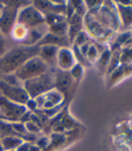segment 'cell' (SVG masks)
Instances as JSON below:
<instances>
[{
  "label": "cell",
  "instance_id": "cell-7",
  "mask_svg": "<svg viewBox=\"0 0 132 151\" xmlns=\"http://www.w3.org/2000/svg\"><path fill=\"white\" fill-rule=\"evenodd\" d=\"M25 113V109L22 104L13 103L5 97H0V114L6 119L15 121L20 119Z\"/></svg>",
  "mask_w": 132,
  "mask_h": 151
},
{
  "label": "cell",
  "instance_id": "cell-4",
  "mask_svg": "<svg viewBox=\"0 0 132 151\" xmlns=\"http://www.w3.org/2000/svg\"><path fill=\"white\" fill-rule=\"evenodd\" d=\"M3 4H4V8L1 11V15H0V32L3 34H7L14 24L18 7L20 6H26L24 5H27V4L30 5L31 3L9 1V2H5Z\"/></svg>",
  "mask_w": 132,
  "mask_h": 151
},
{
  "label": "cell",
  "instance_id": "cell-5",
  "mask_svg": "<svg viewBox=\"0 0 132 151\" xmlns=\"http://www.w3.org/2000/svg\"><path fill=\"white\" fill-rule=\"evenodd\" d=\"M17 22L23 26L34 28L41 26L46 21L45 16L33 6H26L18 14Z\"/></svg>",
  "mask_w": 132,
  "mask_h": 151
},
{
  "label": "cell",
  "instance_id": "cell-14",
  "mask_svg": "<svg viewBox=\"0 0 132 151\" xmlns=\"http://www.w3.org/2000/svg\"><path fill=\"white\" fill-rule=\"evenodd\" d=\"M4 8V4L2 2H0V12H1Z\"/></svg>",
  "mask_w": 132,
  "mask_h": 151
},
{
  "label": "cell",
  "instance_id": "cell-1",
  "mask_svg": "<svg viewBox=\"0 0 132 151\" xmlns=\"http://www.w3.org/2000/svg\"><path fill=\"white\" fill-rule=\"evenodd\" d=\"M39 46L18 47L6 51L0 59V71L6 74L16 71L30 59L39 55Z\"/></svg>",
  "mask_w": 132,
  "mask_h": 151
},
{
  "label": "cell",
  "instance_id": "cell-2",
  "mask_svg": "<svg viewBox=\"0 0 132 151\" xmlns=\"http://www.w3.org/2000/svg\"><path fill=\"white\" fill-rule=\"evenodd\" d=\"M48 67L39 56H35L15 71L14 76L19 80L27 81L47 73Z\"/></svg>",
  "mask_w": 132,
  "mask_h": 151
},
{
  "label": "cell",
  "instance_id": "cell-6",
  "mask_svg": "<svg viewBox=\"0 0 132 151\" xmlns=\"http://www.w3.org/2000/svg\"><path fill=\"white\" fill-rule=\"evenodd\" d=\"M0 93H2L3 97L6 99L18 104H25L30 100L28 93L24 88L20 86L10 85L4 80L0 81Z\"/></svg>",
  "mask_w": 132,
  "mask_h": 151
},
{
  "label": "cell",
  "instance_id": "cell-11",
  "mask_svg": "<svg viewBox=\"0 0 132 151\" xmlns=\"http://www.w3.org/2000/svg\"><path fill=\"white\" fill-rule=\"evenodd\" d=\"M6 42L4 34L0 32V59L6 53Z\"/></svg>",
  "mask_w": 132,
  "mask_h": 151
},
{
  "label": "cell",
  "instance_id": "cell-10",
  "mask_svg": "<svg viewBox=\"0 0 132 151\" xmlns=\"http://www.w3.org/2000/svg\"><path fill=\"white\" fill-rule=\"evenodd\" d=\"M22 143V140L18 138H14L12 136L10 137H6L3 139L2 140V145L4 146L5 148L8 149V148H14L18 146H20Z\"/></svg>",
  "mask_w": 132,
  "mask_h": 151
},
{
  "label": "cell",
  "instance_id": "cell-9",
  "mask_svg": "<svg viewBox=\"0 0 132 151\" xmlns=\"http://www.w3.org/2000/svg\"><path fill=\"white\" fill-rule=\"evenodd\" d=\"M71 76L66 72H61L55 79V85L58 86L60 90L67 89L71 85Z\"/></svg>",
  "mask_w": 132,
  "mask_h": 151
},
{
  "label": "cell",
  "instance_id": "cell-8",
  "mask_svg": "<svg viewBox=\"0 0 132 151\" xmlns=\"http://www.w3.org/2000/svg\"><path fill=\"white\" fill-rule=\"evenodd\" d=\"M59 48L53 45H44L40 47L39 57L48 65L54 66L58 61Z\"/></svg>",
  "mask_w": 132,
  "mask_h": 151
},
{
  "label": "cell",
  "instance_id": "cell-12",
  "mask_svg": "<svg viewBox=\"0 0 132 151\" xmlns=\"http://www.w3.org/2000/svg\"><path fill=\"white\" fill-rule=\"evenodd\" d=\"M26 127L27 129H29V131H32V132H38L39 131V128H38L34 123L32 122H29L26 124Z\"/></svg>",
  "mask_w": 132,
  "mask_h": 151
},
{
  "label": "cell",
  "instance_id": "cell-3",
  "mask_svg": "<svg viewBox=\"0 0 132 151\" xmlns=\"http://www.w3.org/2000/svg\"><path fill=\"white\" fill-rule=\"evenodd\" d=\"M55 86V79L48 73L40 77L27 80L24 82V90L28 93L29 97H36L50 90Z\"/></svg>",
  "mask_w": 132,
  "mask_h": 151
},
{
  "label": "cell",
  "instance_id": "cell-16",
  "mask_svg": "<svg viewBox=\"0 0 132 151\" xmlns=\"http://www.w3.org/2000/svg\"><path fill=\"white\" fill-rule=\"evenodd\" d=\"M0 138H1V137H0Z\"/></svg>",
  "mask_w": 132,
  "mask_h": 151
},
{
  "label": "cell",
  "instance_id": "cell-13",
  "mask_svg": "<svg viewBox=\"0 0 132 151\" xmlns=\"http://www.w3.org/2000/svg\"><path fill=\"white\" fill-rule=\"evenodd\" d=\"M30 151H39V149H38L37 147H32L30 148Z\"/></svg>",
  "mask_w": 132,
  "mask_h": 151
},
{
  "label": "cell",
  "instance_id": "cell-15",
  "mask_svg": "<svg viewBox=\"0 0 132 151\" xmlns=\"http://www.w3.org/2000/svg\"><path fill=\"white\" fill-rule=\"evenodd\" d=\"M0 15H1V12H0Z\"/></svg>",
  "mask_w": 132,
  "mask_h": 151
}]
</instances>
